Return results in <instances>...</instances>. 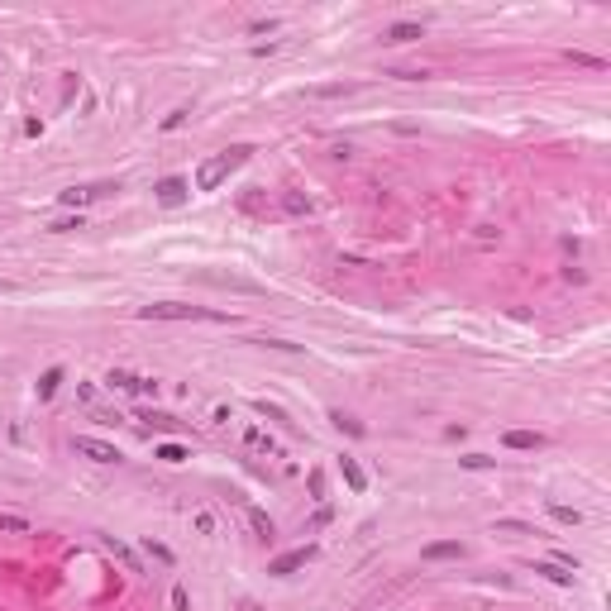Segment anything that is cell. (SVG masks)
<instances>
[{
	"label": "cell",
	"instance_id": "cell-1",
	"mask_svg": "<svg viewBox=\"0 0 611 611\" xmlns=\"http://www.w3.org/2000/svg\"><path fill=\"white\" fill-rule=\"evenodd\" d=\"M249 158H253V148H249V143H234V148H224V153L205 158L201 168H196V192H220V182H224L229 172H239Z\"/></svg>",
	"mask_w": 611,
	"mask_h": 611
},
{
	"label": "cell",
	"instance_id": "cell-2",
	"mask_svg": "<svg viewBox=\"0 0 611 611\" xmlns=\"http://www.w3.org/2000/svg\"><path fill=\"white\" fill-rule=\"evenodd\" d=\"M139 320H224V315H220V310H205V306L153 301V306H139Z\"/></svg>",
	"mask_w": 611,
	"mask_h": 611
},
{
	"label": "cell",
	"instance_id": "cell-3",
	"mask_svg": "<svg viewBox=\"0 0 611 611\" xmlns=\"http://www.w3.org/2000/svg\"><path fill=\"white\" fill-rule=\"evenodd\" d=\"M110 192H119V182H91V187H67V192H58V201L67 205V210H82L87 201H101Z\"/></svg>",
	"mask_w": 611,
	"mask_h": 611
},
{
	"label": "cell",
	"instance_id": "cell-4",
	"mask_svg": "<svg viewBox=\"0 0 611 611\" xmlns=\"http://www.w3.org/2000/svg\"><path fill=\"white\" fill-rule=\"evenodd\" d=\"M315 554H320L315 544H301V549H287V554H277V559L268 564V573H273V578H292V573H297V568H306V564H310Z\"/></svg>",
	"mask_w": 611,
	"mask_h": 611
},
{
	"label": "cell",
	"instance_id": "cell-5",
	"mask_svg": "<svg viewBox=\"0 0 611 611\" xmlns=\"http://www.w3.org/2000/svg\"><path fill=\"white\" fill-rule=\"evenodd\" d=\"M72 444H77V454H87L91 463H119V449H115V444H105V439H91V435H77Z\"/></svg>",
	"mask_w": 611,
	"mask_h": 611
},
{
	"label": "cell",
	"instance_id": "cell-6",
	"mask_svg": "<svg viewBox=\"0 0 611 611\" xmlns=\"http://www.w3.org/2000/svg\"><path fill=\"white\" fill-rule=\"evenodd\" d=\"M153 196H158V205H182V201H187V196H192V187H187L182 177H163Z\"/></svg>",
	"mask_w": 611,
	"mask_h": 611
},
{
	"label": "cell",
	"instance_id": "cell-7",
	"mask_svg": "<svg viewBox=\"0 0 611 611\" xmlns=\"http://www.w3.org/2000/svg\"><path fill=\"white\" fill-rule=\"evenodd\" d=\"M420 559H425V564H444V559H463V544H459V540H435V544H425V549H420Z\"/></svg>",
	"mask_w": 611,
	"mask_h": 611
},
{
	"label": "cell",
	"instance_id": "cell-8",
	"mask_svg": "<svg viewBox=\"0 0 611 611\" xmlns=\"http://www.w3.org/2000/svg\"><path fill=\"white\" fill-rule=\"evenodd\" d=\"M502 444H507V449H544V435H540V430H507Z\"/></svg>",
	"mask_w": 611,
	"mask_h": 611
},
{
	"label": "cell",
	"instance_id": "cell-9",
	"mask_svg": "<svg viewBox=\"0 0 611 611\" xmlns=\"http://www.w3.org/2000/svg\"><path fill=\"white\" fill-rule=\"evenodd\" d=\"M411 38H425V24H415V19H397V24L387 29V43H411Z\"/></svg>",
	"mask_w": 611,
	"mask_h": 611
},
{
	"label": "cell",
	"instance_id": "cell-10",
	"mask_svg": "<svg viewBox=\"0 0 611 611\" xmlns=\"http://www.w3.org/2000/svg\"><path fill=\"white\" fill-rule=\"evenodd\" d=\"M249 525H253L258 540H273V535H277V530H273V516H268L263 507H249Z\"/></svg>",
	"mask_w": 611,
	"mask_h": 611
},
{
	"label": "cell",
	"instance_id": "cell-11",
	"mask_svg": "<svg viewBox=\"0 0 611 611\" xmlns=\"http://www.w3.org/2000/svg\"><path fill=\"white\" fill-rule=\"evenodd\" d=\"M339 473H344V483H349L354 492H363V487H368V473H363L354 459H339Z\"/></svg>",
	"mask_w": 611,
	"mask_h": 611
},
{
	"label": "cell",
	"instance_id": "cell-12",
	"mask_svg": "<svg viewBox=\"0 0 611 611\" xmlns=\"http://www.w3.org/2000/svg\"><path fill=\"white\" fill-rule=\"evenodd\" d=\"M535 573L549 578V583H559V588H573V573H568L564 564H535Z\"/></svg>",
	"mask_w": 611,
	"mask_h": 611
},
{
	"label": "cell",
	"instance_id": "cell-13",
	"mask_svg": "<svg viewBox=\"0 0 611 611\" xmlns=\"http://www.w3.org/2000/svg\"><path fill=\"white\" fill-rule=\"evenodd\" d=\"M58 387H62V368H48V373L38 378V387H34V392H38V402H48Z\"/></svg>",
	"mask_w": 611,
	"mask_h": 611
},
{
	"label": "cell",
	"instance_id": "cell-14",
	"mask_svg": "<svg viewBox=\"0 0 611 611\" xmlns=\"http://www.w3.org/2000/svg\"><path fill=\"white\" fill-rule=\"evenodd\" d=\"M134 382H139V378L124 373V368H110V373H105V387H110V392H134Z\"/></svg>",
	"mask_w": 611,
	"mask_h": 611
},
{
	"label": "cell",
	"instance_id": "cell-15",
	"mask_svg": "<svg viewBox=\"0 0 611 611\" xmlns=\"http://www.w3.org/2000/svg\"><path fill=\"white\" fill-rule=\"evenodd\" d=\"M244 444H249V449H258V454H277L273 435H263V430H244Z\"/></svg>",
	"mask_w": 611,
	"mask_h": 611
},
{
	"label": "cell",
	"instance_id": "cell-16",
	"mask_svg": "<svg viewBox=\"0 0 611 611\" xmlns=\"http://www.w3.org/2000/svg\"><path fill=\"white\" fill-rule=\"evenodd\" d=\"M101 540H105V549H110L115 559H124V568H129V573H139V559H134V554H129V549H124L115 535H101Z\"/></svg>",
	"mask_w": 611,
	"mask_h": 611
},
{
	"label": "cell",
	"instance_id": "cell-17",
	"mask_svg": "<svg viewBox=\"0 0 611 611\" xmlns=\"http://www.w3.org/2000/svg\"><path fill=\"white\" fill-rule=\"evenodd\" d=\"M282 210H287V215H310V196H301V192H282Z\"/></svg>",
	"mask_w": 611,
	"mask_h": 611
},
{
	"label": "cell",
	"instance_id": "cell-18",
	"mask_svg": "<svg viewBox=\"0 0 611 611\" xmlns=\"http://www.w3.org/2000/svg\"><path fill=\"white\" fill-rule=\"evenodd\" d=\"M354 82H330V87H310V96H354Z\"/></svg>",
	"mask_w": 611,
	"mask_h": 611
},
{
	"label": "cell",
	"instance_id": "cell-19",
	"mask_svg": "<svg viewBox=\"0 0 611 611\" xmlns=\"http://www.w3.org/2000/svg\"><path fill=\"white\" fill-rule=\"evenodd\" d=\"M0 530H5V535H29V520H24V516H10V511H0Z\"/></svg>",
	"mask_w": 611,
	"mask_h": 611
},
{
	"label": "cell",
	"instance_id": "cell-20",
	"mask_svg": "<svg viewBox=\"0 0 611 611\" xmlns=\"http://www.w3.org/2000/svg\"><path fill=\"white\" fill-rule=\"evenodd\" d=\"M549 516H554L559 525H583V511L578 507H549Z\"/></svg>",
	"mask_w": 611,
	"mask_h": 611
},
{
	"label": "cell",
	"instance_id": "cell-21",
	"mask_svg": "<svg viewBox=\"0 0 611 611\" xmlns=\"http://www.w3.org/2000/svg\"><path fill=\"white\" fill-rule=\"evenodd\" d=\"M153 459H163V463H182V459H187V449H182V444H158V449H153Z\"/></svg>",
	"mask_w": 611,
	"mask_h": 611
},
{
	"label": "cell",
	"instance_id": "cell-22",
	"mask_svg": "<svg viewBox=\"0 0 611 611\" xmlns=\"http://www.w3.org/2000/svg\"><path fill=\"white\" fill-rule=\"evenodd\" d=\"M330 520H334V511H330V507H320V511H315V516H310V520H306V535H315V530H325Z\"/></svg>",
	"mask_w": 611,
	"mask_h": 611
},
{
	"label": "cell",
	"instance_id": "cell-23",
	"mask_svg": "<svg viewBox=\"0 0 611 611\" xmlns=\"http://www.w3.org/2000/svg\"><path fill=\"white\" fill-rule=\"evenodd\" d=\"M330 425H339V430H349V435H363V425H358V420H349L344 411H330Z\"/></svg>",
	"mask_w": 611,
	"mask_h": 611
},
{
	"label": "cell",
	"instance_id": "cell-24",
	"mask_svg": "<svg viewBox=\"0 0 611 611\" xmlns=\"http://www.w3.org/2000/svg\"><path fill=\"white\" fill-rule=\"evenodd\" d=\"M143 549H148V554H153L158 564H172V559H177V554H172L168 544H158V540H143Z\"/></svg>",
	"mask_w": 611,
	"mask_h": 611
},
{
	"label": "cell",
	"instance_id": "cell-25",
	"mask_svg": "<svg viewBox=\"0 0 611 611\" xmlns=\"http://www.w3.org/2000/svg\"><path fill=\"white\" fill-rule=\"evenodd\" d=\"M48 229H53V234H67V229H82V215H62V220H53Z\"/></svg>",
	"mask_w": 611,
	"mask_h": 611
},
{
	"label": "cell",
	"instance_id": "cell-26",
	"mask_svg": "<svg viewBox=\"0 0 611 611\" xmlns=\"http://www.w3.org/2000/svg\"><path fill=\"white\" fill-rule=\"evenodd\" d=\"M568 62H573V67H602V58H592V53H573V48H568Z\"/></svg>",
	"mask_w": 611,
	"mask_h": 611
},
{
	"label": "cell",
	"instance_id": "cell-27",
	"mask_svg": "<svg viewBox=\"0 0 611 611\" xmlns=\"http://www.w3.org/2000/svg\"><path fill=\"white\" fill-rule=\"evenodd\" d=\"M143 420H148V425H163V430H172V425H177V415H168V411H148Z\"/></svg>",
	"mask_w": 611,
	"mask_h": 611
},
{
	"label": "cell",
	"instance_id": "cell-28",
	"mask_svg": "<svg viewBox=\"0 0 611 611\" xmlns=\"http://www.w3.org/2000/svg\"><path fill=\"white\" fill-rule=\"evenodd\" d=\"M459 463H463V468H492V463H497V459H487V454H463V459H459Z\"/></svg>",
	"mask_w": 611,
	"mask_h": 611
},
{
	"label": "cell",
	"instance_id": "cell-29",
	"mask_svg": "<svg viewBox=\"0 0 611 611\" xmlns=\"http://www.w3.org/2000/svg\"><path fill=\"white\" fill-rule=\"evenodd\" d=\"M172 611H192V597H187V588H172Z\"/></svg>",
	"mask_w": 611,
	"mask_h": 611
},
{
	"label": "cell",
	"instance_id": "cell-30",
	"mask_svg": "<svg viewBox=\"0 0 611 611\" xmlns=\"http://www.w3.org/2000/svg\"><path fill=\"white\" fill-rule=\"evenodd\" d=\"M196 530H201V535L215 530V516H210V511H196Z\"/></svg>",
	"mask_w": 611,
	"mask_h": 611
},
{
	"label": "cell",
	"instance_id": "cell-31",
	"mask_svg": "<svg viewBox=\"0 0 611 611\" xmlns=\"http://www.w3.org/2000/svg\"><path fill=\"white\" fill-rule=\"evenodd\" d=\"M273 29H277V19H253L249 24V34H273Z\"/></svg>",
	"mask_w": 611,
	"mask_h": 611
},
{
	"label": "cell",
	"instance_id": "cell-32",
	"mask_svg": "<svg viewBox=\"0 0 611 611\" xmlns=\"http://www.w3.org/2000/svg\"><path fill=\"white\" fill-rule=\"evenodd\" d=\"M134 392H143V397H158V382H153V378H139V382H134Z\"/></svg>",
	"mask_w": 611,
	"mask_h": 611
},
{
	"label": "cell",
	"instance_id": "cell-33",
	"mask_svg": "<svg viewBox=\"0 0 611 611\" xmlns=\"http://www.w3.org/2000/svg\"><path fill=\"white\" fill-rule=\"evenodd\" d=\"M497 530H516V535H530V525H525V520H497Z\"/></svg>",
	"mask_w": 611,
	"mask_h": 611
},
{
	"label": "cell",
	"instance_id": "cell-34",
	"mask_svg": "<svg viewBox=\"0 0 611 611\" xmlns=\"http://www.w3.org/2000/svg\"><path fill=\"white\" fill-rule=\"evenodd\" d=\"M5 292H14V282H5V277H0V297H5Z\"/></svg>",
	"mask_w": 611,
	"mask_h": 611
}]
</instances>
